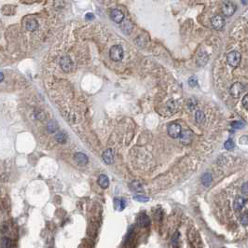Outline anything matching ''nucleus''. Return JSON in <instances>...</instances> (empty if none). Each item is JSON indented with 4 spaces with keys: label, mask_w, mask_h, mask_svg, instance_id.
<instances>
[{
    "label": "nucleus",
    "mask_w": 248,
    "mask_h": 248,
    "mask_svg": "<svg viewBox=\"0 0 248 248\" xmlns=\"http://www.w3.org/2000/svg\"><path fill=\"white\" fill-rule=\"evenodd\" d=\"M124 51L121 45H114L109 51V57L114 62H119L123 59Z\"/></svg>",
    "instance_id": "obj_1"
},
{
    "label": "nucleus",
    "mask_w": 248,
    "mask_h": 248,
    "mask_svg": "<svg viewBox=\"0 0 248 248\" xmlns=\"http://www.w3.org/2000/svg\"><path fill=\"white\" fill-rule=\"evenodd\" d=\"M182 127L181 125H179L178 123H171L167 127V132L168 135L174 139L179 138L181 133H182Z\"/></svg>",
    "instance_id": "obj_2"
},
{
    "label": "nucleus",
    "mask_w": 248,
    "mask_h": 248,
    "mask_svg": "<svg viewBox=\"0 0 248 248\" xmlns=\"http://www.w3.org/2000/svg\"><path fill=\"white\" fill-rule=\"evenodd\" d=\"M227 62L232 67H236L241 62V53L237 51H232L227 55Z\"/></svg>",
    "instance_id": "obj_3"
},
{
    "label": "nucleus",
    "mask_w": 248,
    "mask_h": 248,
    "mask_svg": "<svg viewBox=\"0 0 248 248\" xmlns=\"http://www.w3.org/2000/svg\"><path fill=\"white\" fill-rule=\"evenodd\" d=\"M60 66L61 68L64 72H66V73H69L73 70V61L71 60V58L67 55H64L63 56L62 58L60 59Z\"/></svg>",
    "instance_id": "obj_4"
},
{
    "label": "nucleus",
    "mask_w": 248,
    "mask_h": 248,
    "mask_svg": "<svg viewBox=\"0 0 248 248\" xmlns=\"http://www.w3.org/2000/svg\"><path fill=\"white\" fill-rule=\"evenodd\" d=\"M244 91V86L241 82L233 83L230 88V93L233 98H239Z\"/></svg>",
    "instance_id": "obj_5"
},
{
    "label": "nucleus",
    "mask_w": 248,
    "mask_h": 248,
    "mask_svg": "<svg viewBox=\"0 0 248 248\" xmlns=\"http://www.w3.org/2000/svg\"><path fill=\"white\" fill-rule=\"evenodd\" d=\"M237 9V7L232 2H225L222 6V12L226 17H231L232 16Z\"/></svg>",
    "instance_id": "obj_6"
},
{
    "label": "nucleus",
    "mask_w": 248,
    "mask_h": 248,
    "mask_svg": "<svg viewBox=\"0 0 248 248\" xmlns=\"http://www.w3.org/2000/svg\"><path fill=\"white\" fill-rule=\"evenodd\" d=\"M211 23L215 30H221L225 25V20L221 15H215L212 18Z\"/></svg>",
    "instance_id": "obj_7"
},
{
    "label": "nucleus",
    "mask_w": 248,
    "mask_h": 248,
    "mask_svg": "<svg viewBox=\"0 0 248 248\" xmlns=\"http://www.w3.org/2000/svg\"><path fill=\"white\" fill-rule=\"evenodd\" d=\"M110 17L112 19V21L117 23H121L124 20V14L122 13L121 11L117 9V8L112 9L110 12Z\"/></svg>",
    "instance_id": "obj_8"
},
{
    "label": "nucleus",
    "mask_w": 248,
    "mask_h": 248,
    "mask_svg": "<svg viewBox=\"0 0 248 248\" xmlns=\"http://www.w3.org/2000/svg\"><path fill=\"white\" fill-rule=\"evenodd\" d=\"M193 138V133L189 129L187 131H182V133L180 135V141L183 143L184 145H189L192 141Z\"/></svg>",
    "instance_id": "obj_9"
},
{
    "label": "nucleus",
    "mask_w": 248,
    "mask_h": 248,
    "mask_svg": "<svg viewBox=\"0 0 248 248\" xmlns=\"http://www.w3.org/2000/svg\"><path fill=\"white\" fill-rule=\"evenodd\" d=\"M137 225L140 228H146L150 224V219L146 214H140L137 216Z\"/></svg>",
    "instance_id": "obj_10"
},
{
    "label": "nucleus",
    "mask_w": 248,
    "mask_h": 248,
    "mask_svg": "<svg viewBox=\"0 0 248 248\" xmlns=\"http://www.w3.org/2000/svg\"><path fill=\"white\" fill-rule=\"evenodd\" d=\"M75 158V160L77 161V163L80 166H84L88 163V161H89V159L88 157L86 156L84 153H81V152H79V153L77 154H75L74 156Z\"/></svg>",
    "instance_id": "obj_11"
},
{
    "label": "nucleus",
    "mask_w": 248,
    "mask_h": 248,
    "mask_svg": "<svg viewBox=\"0 0 248 248\" xmlns=\"http://www.w3.org/2000/svg\"><path fill=\"white\" fill-rule=\"evenodd\" d=\"M166 107H167L168 110L170 111V113L173 114V113H175V112L178 111V109H179V103L176 100H175V99H171V100H169L167 102Z\"/></svg>",
    "instance_id": "obj_12"
},
{
    "label": "nucleus",
    "mask_w": 248,
    "mask_h": 248,
    "mask_svg": "<svg viewBox=\"0 0 248 248\" xmlns=\"http://www.w3.org/2000/svg\"><path fill=\"white\" fill-rule=\"evenodd\" d=\"M245 203V200L241 197V196H236V198L233 201V209L236 210V211H240V210L243 209V205Z\"/></svg>",
    "instance_id": "obj_13"
},
{
    "label": "nucleus",
    "mask_w": 248,
    "mask_h": 248,
    "mask_svg": "<svg viewBox=\"0 0 248 248\" xmlns=\"http://www.w3.org/2000/svg\"><path fill=\"white\" fill-rule=\"evenodd\" d=\"M103 160L107 164H112L114 161V154L112 149H107L104 152L103 154Z\"/></svg>",
    "instance_id": "obj_14"
},
{
    "label": "nucleus",
    "mask_w": 248,
    "mask_h": 248,
    "mask_svg": "<svg viewBox=\"0 0 248 248\" xmlns=\"http://www.w3.org/2000/svg\"><path fill=\"white\" fill-rule=\"evenodd\" d=\"M25 28L28 31L34 32V31L37 30V28H39V23H37V21L35 20V19H31V20H29L26 23Z\"/></svg>",
    "instance_id": "obj_15"
},
{
    "label": "nucleus",
    "mask_w": 248,
    "mask_h": 248,
    "mask_svg": "<svg viewBox=\"0 0 248 248\" xmlns=\"http://www.w3.org/2000/svg\"><path fill=\"white\" fill-rule=\"evenodd\" d=\"M205 120H206L205 114L201 110L196 111V113H195V121L197 122V124H199V125H203V124H204Z\"/></svg>",
    "instance_id": "obj_16"
},
{
    "label": "nucleus",
    "mask_w": 248,
    "mask_h": 248,
    "mask_svg": "<svg viewBox=\"0 0 248 248\" xmlns=\"http://www.w3.org/2000/svg\"><path fill=\"white\" fill-rule=\"evenodd\" d=\"M98 185L102 188H107L109 186V179L106 175H101L98 178Z\"/></svg>",
    "instance_id": "obj_17"
},
{
    "label": "nucleus",
    "mask_w": 248,
    "mask_h": 248,
    "mask_svg": "<svg viewBox=\"0 0 248 248\" xmlns=\"http://www.w3.org/2000/svg\"><path fill=\"white\" fill-rule=\"evenodd\" d=\"M114 204H115V209L118 211H123L124 208L126 207V202L123 199H115L114 200Z\"/></svg>",
    "instance_id": "obj_18"
},
{
    "label": "nucleus",
    "mask_w": 248,
    "mask_h": 248,
    "mask_svg": "<svg viewBox=\"0 0 248 248\" xmlns=\"http://www.w3.org/2000/svg\"><path fill=\"white\" fill-rule=\"evenodd\" d=\"M130 188H131V190L132 191H135V192H141L142 190H143V186H142V184L139 182V181H136V180H135V181H132V182H131V184H130Z\"/></svg>",
    "instance_id": "obj_19"
},
{
    "label": "nucleus",
    "mask_w": 248,
    "mask_h": 248,
    "mask_svg": "<svg viewBox=\"0 0 248 248\" xmlns=\"http://www.w3.org/2000/svg\"><path fill=\"white\" fill-rule=\"evenodd\" d=\"M201 181H202V184L204 186V187H209L210 185L212 184V181H213V178H212V175L210 173H205L202 178H201Z\"/></svg>",
    "instance_id": "obj_20"
},
{
    "label": "nucleus",
    "mask_w": 248,
    "mask_h": 248,
    "mask_svg": "<svg viewBox=\"0 0 248 248\" xmlns=\"http://www.w3.org/2000/svg\"><path fill=\"white\" fill-rule=\"evenodd\" d=\"M59 129V126H58V123H57L55 120H51L50 121L49 123H48V125H47V130L49 132L51 133H53L55 132L57 130Z\"/></svg>",
    "instance_id": "obj_21"
},
{
    "label": "nucleus",
    "mask_w": 248,
    "mask_h": 248,
    "mask_svg": "<svg viewBox=\"0 0 248 248\" xmlns=\"http://www.w3.org/2000/svg\"><path fill=\"white\" fill-rule=\"evenodd\" d=\"M56 141L59 143V144H65L66 140H67V137H66V135L64 132H59L55 136Z\"/></svg>",
    "instance_id": "obj_22"
},
{
    "label": "nucleus",
    "mask_w": 248,
    "mask_h": 248,
    "mask_svg": "<svg viewBox=\"0 0 248 248\" xmlns=\"http://www.w3.org/2000/svg\"><path fill=\"white\" fill-rule=\"evenodd\" d=\"M121 28H122V30L123 32L125 33V34H130L132 30V24L131 22L129 21H126V22H124L121 25Z\"/></svg>",
    "instance_id": "obj_23"
},
{
    "label": "nucleus",
    "mask_w": 248,
    "mask_h": 248,
    "mask_svg": "<svg viewBox=\"0 0 248 248\" xmlns=\"http://www.w3.org/2000/svg\"><path fill=\"white\" fill-rule=\"evenodd\" d=\"M197 104H198V102H197V99H195V98H190V99H188V103H187L188 107L190 110H193V109L197 107Z\"/></svg>",
    "instance_id": "obj_24"
},
{
    "label": "nucleus",
    "mask_w": 248,
    "mask_h": 248,
    "mask_svg": "<svg viewBox=\"0 0 248 248\" xmlns=\"http://www.w3.org/2000/svg\"><path fill=\"white\" fill-rule=\"evenodd\" d=\"M224 147H225V148L228 149V150H231L232 148H234V142H233L231 139H228V140L225 142Z\"/></svg>",
    "instance_id": "obj_25"
},
{
    "label": "nucleus",
    "mask_w": 248,
    "mask_h": 248,
    "mask_svg": "<svg viewBox=\"0 0 248 248\" xmlns=\"http://www.w3.org/2000/svg\"><path fill=\"white\" fill-rule=\"evenodd\" d=\"M133 199H135V201H137V202H142V203H146V202L149 201L148 197H146L144 195H135V197H133Z\"/></svg>",
    "instance_id": "obj_26"
},
{
    "label": "nucleus",
    "mask_w": 248,
    "mask_h": 248,
    "mask_svg": "<svg viewBox=\"0 0 248 248\" xmlns=\"http://www.w3.org/2000/svg\"><path fill=\"white\" fill-rule=\"evenodd\" d=\"M188 84H189L190 87H192V88L196 87V86L198 85V79H197V77H195V76H192L191 78H189Z\"/></svg>",
    "instance_id": "obj_27"
},
{
    "label": "nucleus",
    "mask_w": 248,
    "mask_h": 248,
    "mask_svg": "<svg viewBox=\"0 0 248 248\" xmlns=\"http://www.w3.org/2000/svg\"><path fill=\"white\" fill-rule=\"evenodd\" d=\"M231 127L233 129H242L244 127V123L243 121H234L231 123Z\"/></svg>",
    "instance_id": "obj_28"
},
{
    "label": "nucleus",
    "mask_w": 248,
    "mask_h": 248,
    "mask_svg": "<svg viewBox=\"0 0 248 248\" xmlns=\"http://www.w3.org/2000/svg\"><path fill=\"white\" fill-rule=\"evenodd\" d=\"M35 117H36V119H37L39 120H43L45 119V114L41 110H36L35 112Z\"/></svg>",
    "instance_id": "obj_29"
},
{
    "label": "nucleus",
    "mask_w": 248,
    "mask_h": 248,
    "mask_svg": "<svg viewBox=\"0 0 248 248\" xmlns=\"http://www.w3.org/2000/svg\"><path fill=\"white\" fill-rule=\"evenodd\" d=\"M240 221H241V223H242L243 226H247V225H248V212L244 213V214L241 216Z\"/></svg>",
    "instance_id": "obj_30"
},
{
    "label": "nucleus",
    "mask_w": 248,
    "mask_h": 248,
    "mask_svg": "<svg viewBox=\"0 0 248 248\" xmlns=\"http://www.w3.org/2000/svg\"><path fill=\"white\" fill-rule=\"evenodd\" d=\"M11 241L8 238H3L2 240V247H11Z\"/></svg>",
    "instance_id": "obj_31"
},
{
    "label": "nucleus",
    "mask_w": 248,
    "mask_h": 248,
    "mask_svg": "<svg viewBox=\"0 0 248 248\" xmlns=\"http://www.w3.org/2000/svg\"><path fill=\"white\" fill-rule=\"evenodd\" d=\"M242 103H243V106L245 109H248V93L245 94L243 100H242Z\"/></svg>",
    "instance_id": "obj_32"
},
{
    "label": "nucleus",
    "mask_w": 248,
    "mask_h": 248,
    "mask_svg": "<svg viewBox=\"0 0 248 248\" xmlns=\"http://www.w3.org/2000/svg\"><path fill=\"white\" fill-rule=\"evenodd\" d=\"M239 142H240V144H243V145H248V136H246V135H243V136L239 139Z\"/></svg>",
    "instance_id": "obj_33"
},
{
    "label": "nucleus",
    "mask_w": 248,
    "mask_h": 248,
    "mask_svg": "<svg viewBox=\"0 0 248 248\" xmlns=\"http://www.w3.org/2000/svg\"><path fill=\"white\" fill-rule=\"evenodd\" d=\"M242 192L244 195H248V182H245L243 186H242Z\"/></svg>",
    "instance_id": "obj_34"
},
{
    "label": "nucleus",
    "mask_w": 248,
    "mask_h": 248,
    "mask_svg": "<svg viewBox=\"0 0 248 248\" xmlns=\"http://www.w3.org/2000/svg\"><path fill=\"white\" fill-rule=\"evenodd\" d=\"M86 19H93V14L87 13V14H86Z\"/></svg>",
    "instance_id": "obj_35"
},
{
    "label": "nucleus",
    "mask_w": 248,
    "mask_h": 248,
    "mask_svg": "<svg viewBox=\"0 0 248 248\" xmlns=\"http://www.w3.org/2000/svg\"><path fill=\"white\" fill-rule=\"evenodd\" d=\"M3 79H4V74L0 72V82H1Z\"/></svg>",
    "instance_id": "obj_36"
},
{
    "label": "nucleus",
    "mask_w": 248,
    "mask_h": 248,
    "mask_svg": "<svg viewBox=\"0 0 248 248\" xmlns=\"http://www.w3.org/2000/svg\"><path fill=\"white\" fill-rule=\"evenodd\" d=\"M242 3H243V5H247L248 1H247V0H242Z\"/></svg>",
    "instance_id": "obj_37"
}]
</instances>
